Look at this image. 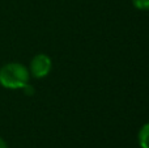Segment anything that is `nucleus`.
Here are the masks:
<instances>
[{
    "instance_id": "nucleus-1",
    "label": "nucleus",
    "mask_w": 149,
    "mask_h": 148,
    "mask_svg": "<svg viewBox=\"0 0 149 148\" xmlns=\"http://www.w3.org/2000/svg\"><path fill=\"white\" fill-rule=\"evenodd\" d=\"M29 71L21 63H7L0 68V85L7 89H22L29 83Z\"/></svg>"
},
{
    "instance_id": "nucleus-2",
    "label": "nucleus",
    "mask_w": 149,
    "mask_h": 148,
    "mask_svg": "<svg viewBox=\"0 0 149 148\" xmlns=\"http://www.w3.org/2000/svg\"><path fill=\"white\" fill-rule=\"evenodd\" d=\"M51 59L45 54H38L30 62V72L36 79H43L51 71Z\"/></svg>"
},
{
    "instance_id": "nucleus-3",
    "label": "nucleus",
    "mask_w": 149,
    "mask_h": 148,
    "mask_svg": "<svg viewBox=\"0 0 149 148\" xmlns=\"http://www.w3.org/2000/svg\"><path fill=\"white\" fill-rule=\"evenodd\" d=\"M139 144L141 148H149V123H145L139 131Z\"/></svg>"
},
{
    "instance_id": "nucleus-4",
    "label": "nucleus",
    "mask_w": 149,
    "mask_h": 148,
    "mask_svg": "<svg viewBox=\"0 0 149 148\" xmlns=\"http://www.w3.org/2000/svg\"><path fill=\"white\" fill-rule=\"evenodd\" d=\"M132 4L140 10H149V0H132Z\"/></svg>"
},
{
    "instance_id": "nucleus-5",
    "label": "nucleus",
    "mask_w": 149,
    "mask_h": 148,
    "mask_svg": "<svg viewBox=\"0 0 149 148\" xmlns=\"http://www.w3.org/2000/svg\"><path fill=\"white\" fill-rule=\"evenodd\" d=\"M0 148H8V146H7V143H5L4 140H3L1 138H0Z\"/></svg>"
}]
</instances>
